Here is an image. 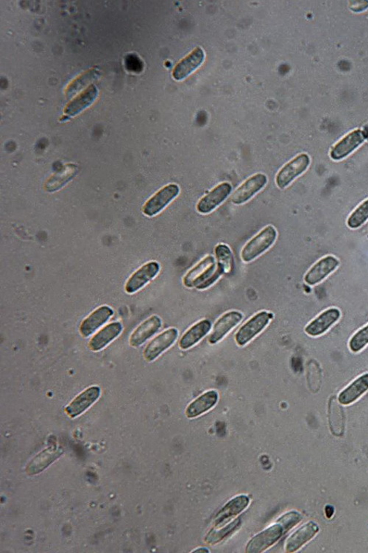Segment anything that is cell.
Instances as JSON below:
<instances>
[{
	"label": "cell",
	"mask_w": 368,
	"mask_h": 553,
	"mask_svg": "<svg viewBox=\"0 0 368 553\" xmlns=\"http://www.w3.org/2000/svg\"><path fill=\"white\" fill-rule=\"evenodd\" d=\"M219 395L217 391H209L201 395L190 404L186 410L188 419H195L206 413L217 405Z\"/></svg>",
	"instance_id": "7402d4cb"
},
{
	"label": "cell",
	"mask_w": 368,
	"mask_h": 553,
	"mask_svg": "<svg viewBox=\"0 0 368 553\" xmlns=\"http://www.w3.org/2000/svg\"><path fill=\"white\" fill-rule=\"evenodd\" d=\"M326 516L328 519H331L335 513V508L332 506H326L325 508Z\"/></svg>",
	"instance_id": "d6a6232c"
},
{
	"label": "cell",
	"mask_w": 368,
	"mask_h": 553,
	"mask_svg": "<svg viewBox=\"0 0 368 553\" xmlns=\"http://www.w3.org/2000/svg\"><path fill=\"white\" fill-rule=\"evenodd\" d=\"M223 274L213 256H207L184 276L183 283L187 288L204 290L217 281Z\"/></svg>",
	"instance_id": "6da1fadb"
},
{
	"label": "cell",
	"mask_w": 368,
	"mask_h": 553,
	"mask_svg": "<svg viewBox=\"0 0 368 553\" xmlns=\"http://www.w3.org/2000/svg\"><path fill=\"white\" fill-rule=\"evenodd\" d=\"M365 138V132L360 130L351 132L332 148L330 157L336 161L346 158L364 143Z\"/></svg>",
	"instance_id": "7c38bea8"
},
{
	"label": "cell",
	"mask_w": 368,
	"mask_h": 553,
	"mask_svg": "<svg viewBox=\"0 0 368 553\" xmlns=\"http://www.w3.org/2000/svg\"><path fill=\"white\" fill-rule=\"evenodd\" d=\"M268 183V178L263 173L252 176L242 185L239 187L232 196L233 204L239 205L248 202L258 194Z\"/></svg>",
	"instance_id": "8992f818"
},
{
	"label": "cell",
	"mask_w": 368,
	"mask_h": 553,
	"mask_svg": "<svg viewBox=\"0 0 368 553\" xmlns=\"http://www.w3.org/2000/svg\"><path fill=\"white\" fill-rule=\"evenodd\" d=\"M162 322L159 317L152 316L139 325L133 333L130 338V345L135 348L141 346L159 331Z\"/></svg>",
	"instance_id": "44dd1931"
},
{
	"label": "cell",
	"mask_w": 368,
	"mask_h": 553,
	"mask_svg": "<svg viewBox=\"0 0 368 553\" xmlns=\"http://www.w3.org/2000/svg\"><path fill=\"white\" fill-rule=\"evenodd\" d=\"M122 331V325L120 322H112L95 334L88 345L93 351L101 350L115 339Z\"/></svg>",
	"instance_id": "cb8c5ba5"
},
{
	"label": "cell",
	"mask_w": 368,
	"mask_h": 553,
	"mask_svg": "<svg viewBox=\"0 0 368 553\" xmlns=\"http://www.w3.org/2000/svg\"><path fill=\"white\" fill-rule=\"evenodd\" d=\"M302 520L301 514L297 511H290L284 515L281 518H279L277 523L280 524L285 532L289 531L293 529Z\"/></svg>",
	"instance_id": "4dcf8cb0"
},
{
	"label": "cell",
	"mask_w": 368,
	"mask_h": 553,
	"mask_svg": "<svg viewBox=\"0 0 368 553\" xmlns=\"http://www.w3.org/2000/svg\"><path fill=\"white\" fill-rule=\"evenodd\" d=\"M273 318V314L271 312L263 311L257 313L238 330L235 335L237 344L241 347L248 344L266 329Z\"/></svg>",
	"instance_id": "3957f363"
},
{
	"label": "cell",
	"mask_w": 368,
	"mask_h": 553,
	"mask_svg": "<svg viewBox=\"0 0 368 553\" xmlns=\"http://www.w3.org/2000/svg\"><path fill=\"white\" fill-rule=\"evenodd\" d=\"M211 322L204 320L195 324L181 338L179 347L188 350L198 344L211 330Z\"/></svg>",
	"instance_id": "603a6c76"
},
{
	"label": "cell",
	"mask_w": 368,
	"mask_h": 553,
	"mask_svg": "<svg viewBox=\"0 0 368 553\" xmlns=\"http://www.w3.org/2000/svg\"><path fill=\"white\" fill-rule=\"evenodd\" d=\"M319 531V526L314 522H310L303 525L287 539L285 546L286 551L287 552L297 551L311 541Z\"/></svg>",
	"instance_id": "2e32d148"
},
{
	"label": "cell",
	"mask_w": 368,
	"mask_h": 553,
	"mask_svg": "<svg viewBox=\"0 0 368 553\" xmlns=\"http://www.w3.org/2000/svg\"><path fill=\"white\" fill-rule=\"evenodd\" d=\"M276 238L275 228L272 225L268 226L247 243L241 252V258L246 263L255 260L273 246Z\"/></svg>",
	"instance_id": "7a4b0ae2"
},
{
	"label": "cell",
	"mask_w": 368,
	"mask_h": 553,
	"mask_svg": "<svg viewBox=\"0 0 368 553\" xmlns=\"http://www.w3.org/2000/svg\"><path fill=\"white\" fill-rule=\"evenodd\" d=\"M232 186L230 183L223 182L215 187L208 194L202 197L197 205V210L201 215H208L224 202L230 195Z\"/></svg>",
	"instance_id": "30bf717a"
},
{
	"label": "cell",
	"mask_w": 368,
	"mask_h": 553,
	"mask_svg": "<svg viewBox=\"0 0 368 553\" xmlns=\"http://www.w3.org/2000/svg\"><path fill=\"white\" fill-rule=\"evenodd\" d=\"M368 391V373H365L351 383L338 396V402L348 406L358 400Z\"/></svg>",
	"instance_id": "ffe728a7"
},
{
	"label": "cell",
	"mask_w": 368,
	"mask_h": 553,
	"mask_svg": "<svg viewBox=\"0 0 368 553\" xmlns=\"http://www.w3.org/2000/svg\"><path fill=\"white\" fill-rule=\"evenodd\" d=\"M98 75L99 72L95 69L88 70L86 72L81 74L78 78H76L67 86L65 91V94L68 97L71 96L76 92H78L79 90L82 89V88L87 84L95 80L97 77H98Z\"/></svg>",
	"instance_id": "4316f807"
},
{
	"label": "cell",
	"mask_w": 368,
	"mask_h": 553,
	"mask_svg": "<svg viewBox=\"0 0 368 553\" xmlns=\"http://www.w3.org/2000/svg\"><path fill=\"white\" fill-rule=\"evenodd\" d=\"M284 533L283 527L277 523L253 537L246 546V552H262L277 543Z\"/></svg>",
	"instance_id": "52a82bcc"
},
{
	"label": "cell",
	"mask_w": 368,
	"mask_h": 553,
	"mask_svg": "<svg viewBox=\"0 0 368 553\" xmlns=\"http://www.w3.org/2000/svg\"><path fill=\"white\" fill-rule=\"evenodd\" d=\"M250 499L247 496L241 495L230 500L219 511L214 520V525L218 526L225 523L243 511L249 505Z\"/></svg>",
	"instance_id": "d4e9b609"
},
{
	"label": "cell",
	"mask_w": 368,
	"mask_h": 553,
	"mask_svg": "<svg viewBox=\"0 0 368 553\" xmlns=\"http://www.w3.org/2000/svg\"><path fill=\"white\" fill-rule=\"evenodd\" d=\"M368 220V198L355 209L348 219L347 224L351 229L361 227Z\"/></svg>",
	"instance_id": "83f0119b"
},
{
	"label": "cell",
	"mask_w": 368,
	"mask_h": 553,
	"mask_svg": "<svg viewBox=\"0 0 368 553\" xmlns=\"http://www.w3.org/2000/svg\"><path fill=\"white\" fill-rule=\"evenodd\" d=\"M239 524H240V520L237 519L227 527H225V529L221 531H218L215 532L211 531L207 536L206 542L209 544L218 543L219 542L222 541V540L224 538H225L227 536L234 532L237 529Z\"/></svg>",
	"instance_id": "f546056e"
},
{
	"label": "cell",
	"mask_w": 368,
	"mask_h": 553,
	"mask_svg": "<svg viewBox=\"0 0 368 553\" xmlns=\"http://www.w3.org/2000/svg\"><path fill=\"white\" fill-rule=\"evenodd\" d=\"M368 345V324L355 333L351 338L349 347L353 353H359Z\"/></svg>",
	"instance_id": "f1b7e54d"
},
{
	"label": "cell",
	"mask_w": 368,
	"mask_h": 553,
	"mask_svg": "<svg viewBox=\"0 0 368 553\" xmlns=\"http://www.w3.org/2000/svg\"><path fill=\"white\" fill-rule=\"evenodd\" d=\"M340 318L341 311L338 309L330 308L310 322L304 331L310 336H320L331 329Z\"/></svg>",
	"instance_id": "8fae6325"
},
{
	"label": "cell",
	"mask_w": 368,
	"mask_h": 553,
	"mask_svg": "<svg viewBox=\"0 0 368 553\" xmlns=\"http://www.w3.org/2000/svg\"><path fill=\"white\" fill-rule=\"evenodd\" d=\"M160 270V265L156 261L146 263L137 270L125 285L127 293L133 294L145 286L149 281L154 279Z\"/></svg>",
	"instance_id": "5bb4252c"
},
{
	"label": "cell",
	"mask_w": 368,
	"mask_h": 553,
	"mask_svg": "<svg viewBox=\"0 0 368 553\" xmlns=\"http://www.w3.org/2000/svg\"><path fill=\"white\" fill-rule=\"evenodd\" d=\"M310 164V158L307 154H301L287 163L276 176L275 183L279 188L285 189L303 172Z\"/></svg>",
	"instance_id": "277c9868"
},
{
	"label": "cell",
	"mask_w": 368,
	"mask_h": 553,
	"mask_svg": "<svg viewBox=\"0 0 368 553\" xmlns=\"http://www.w3.org/2000/svg\"><path fill=\"white\" fill-rule=\"evenodd\" d=\"M180 187L176 184L164 186L143 207V212L147 217H154L168 205L179 194Z\"/></svg>",
	"instance_id": "5b68a950"
},
{
	"label": "cell",
	"mask_w": 368,
	"mask_h": 553,
	"mask_svg": "<svg viewBox=\"0 0 368 553\" xmlns=\"http://www.w3.org/2000/svg\"><path fill=\"white\" fill-rule=\"evenodd\" d=\"M100 396V388L93 386L86 389L78 397H76L66 408V412L71 418L80 416L88 408H90Z\"/></svg>",
	"instance_id": "9a60e30c"
},
{
	"label": "cell",
	"mask_w": 368,
	"mask_h": 553,
	"mask_svg": "<svg viewBox=\"0 0 368 553\" xmlns=\"http://www.w3.org/2000/svg\"><path fill=\"white\" fill-rule=\"evenodd\" d=\"M243 319L242 313L237 311L227 312L215 322L209 336V343L217 344Z\"/></svg>",
	"instance_id": "ba28073f"
},
{
	"label": "cell",
	"mask_w": 368,
	"mask_h": 553,
	"mask_svg": "<svg viewBox=\"0 0 368 553\" xmlns=\"http://www.w3.org/2000/svg\"><path fill=\"white\" fill-rule=\"evenodd\" d=\"M209 552V551L207 550H205V549H204V550H197L194 551V552Z\"/></svg>",
	"instance_id": "836d02e7"
},
{
	"label": "cell",
	"mask_w": 368,
	"mask_h": 553,
	"mask_svg": "<svg viewBox=\"0 0 368 553\" xmlns=\"http://www.w3.org/2000/svg\"><path fill=\"white\" fill-rule=\"evenodd\" d=\"M205 57L204 50L197 47L175 66L173 72V78L177 81L183 80L201 65Z\"/></svg>",
	"instance_id": "ac0fdd59"
},
{
	"label": "cell",
	"mask_w": 368,
	"mask_h": 553,
	"mask_svg": "<svg viewBox=\"0 0 368 553\" xmlns=\"http://www.w3.org/2000/svg\"><path fill=\"white\" fill-rule=\"evenodd\" d=\"M125 63L126 68H128L129 71H138L139 70V59L136 56L129 55L126 58Z\"/></svg>",
	"instance_id": "1f68e13d"
},
{
	"label": "cell",
	"mask_w": 368,
	"mask_h": 553,
	"mask_svg": "<svg viewBox=\"0 0 368 553\" xmlns=\"http://www.w3.org/2000/svg\"><path fill=\"white\" fill-rule=\"evenodd\" d=\"M339 265V260L333 256H328L317 261L304 276V281L310 286L320 283L327 276L335 272Z\"/></svg>",
	"instance_id": "4fadbf2b"
},
{
	"label": "cell",
	"mask_w": 368,
	"mask_h": 553,
	"mask_svg": "<svg viewBox=\"0 0 368 553\" xmlns=\"http://www.w3.org/2000/svg\"><path fill=\"white\" fill-rule=\"evenodd\" d=\"M113 309L109 306H104L98 308L82 322L80 326L81 334L84 337L91 336L100 326L104 325L113 316Z\"/></svg>",
	"instance_id": "d6986e66"
},
{
	"label": "cell",
	"mask_w": 368,
	"mask_h": 553,
	"mask_svg": "<svg viewBox=\"0 0 368 553\" xmlns=\"http://www.w3.org/2000/svg\"><path fill=\"white\" fill-rule=\"evenodd\" d=\"M97 94L98 91L95 85L88 86L84 92L67 105L63 110L65 116L62 118V120L77 116L83 110L91 106L97 98Z\"/></svg>",
	"instance_id": "e0dca14e"
},
{
	"label": "cell",
	"mask_w": 368,
	"mask_h": 553,
	"mask_svg": "<svg viewBox=\"0 0 368 553\" xmlns=\"http://www.w3.org/2000/svg\"><path fill=\"white\" fill-rule=\"evenodd\" d=\"M177 336H179V331L175 328L160 334L146 347L144 351L145 359L150 362L156 360L175 343Z\"/></svg>",
	"instance_id": "9c48e42d"
},
{
	"label": "cell",
	"mask_w": 368,
	"mask_h": 553,
	"mask_svg": "<svg viewBox=\"0 0 368 553\" xmlns=\"http://www.w3.org/2000/svg\"><path fill=\"white\" fill-rule=\"evenodd\" d=\"M215 256L217 259V267L223 274H231L234 269L233 254L230 247L225 244H219L216 247Z\"/></svg>",
	"instance_id": "484cf974"
}]
</instances>
